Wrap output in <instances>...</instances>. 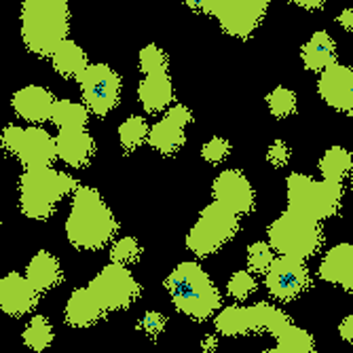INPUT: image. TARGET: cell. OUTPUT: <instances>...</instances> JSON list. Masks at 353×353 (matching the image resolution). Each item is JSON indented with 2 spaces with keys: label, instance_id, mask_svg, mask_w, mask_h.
Masks as SVG:
<instances>
[{
  "label": "cell",
  "instance_id": "15",
  "mask_svg": "<svg viewBox=\"0 0 353 353\" xmlns=\"http://www.w3.org/2000/svg\"><path fill=\"white\" fill-rule=\"evenodd\" d=\"M190 121H192V112L186 106H182V104L172 106L161 121L150 127L148 144L161 154H174L186 142L184 127Z\"/></svg>",
  "mask_w": 353,
  "mask_h": 353
},
{
  "label": "cell",
  "instance_id": "33",
  "mask_svg": "<svg viewBox=\"0 0 353 353\" xmlns=\"http://www.w3.org/2000/svg\"><path fill=\"white\" fill-rule=\"evenodd\" d=\"M275 263L273 256V248L265 241H254L248 248V267L252 273H265L271 269V265Z\"/></svg>",
  "mask_w": 353,
  "mask_h": 353
},
{
  "label": "cell",
  "instance_id": "14",
  "mask_svg": "<svg viewBox=\"0 0 353 353\" xmlns=\"http://www.w3.org/2000/svg\"><path fill=\"white\" fill-rule=\"evenodd\" d=\"M214 201L222 203L227 210H231L237 216H245L254 212L256 195L250 180L239 170H224L216 176L212 184Z\"/></svg>",
  "mask_w": 353,
  "mask_h": 353
},
{
  "label": "cell",
  "instance_id": "3",
  "mask_svg": "<svg viewBox=\"0 0 353 353\" xmlns=\"http://www.w3.org/2000/svg\"><path fill=\"white\" fill-rule=\"evenodd\" d=\"M165 290L176 309L197 322L212 317L220 305V292L199 263H180L165 279Z\"/></svg>",
  "mask_w": 353,
  "mask_h": 353
},
{
  "label": "cell",
  "instance_id": "27",
  "mask_svg": "<svg viewBox=\"0 0 353 353\" xmlns=\"http://www.w3.org/2000/svg\"><path fill=\"white\" fill-rule=\"evenodd\" d=\"M353 172V154L343 146H332L319 159V174L326 182L341 184L347 174Z\"/></svg>",
  "mask_w": 353,
  "mask_h": 353
},
{
  "label": "cell",
  "instance_id": "43",
  "mask_svg": "<svg viewBox=\"0 0 353 353\" xmlns=\"http://www.w3.org/2000/svg\"><path fill=\"white\" fill-rule=\"evenodd\" d=\"M263 353H277V351H275V349H265Z\"/></svg>",
  "mask_w": 353,
  "mask_h": 353
},
{
  "label": "cell",
  "instance_id": "41",
  "mask_svg": "<svg viewBox=\"0 0 353 353\" xmlns=\"http://www.w3.org/2000/svg\"><path fill=\"white\" fill-rule=\"evenodd\" d=\"M218 347V339L216 336H205L203 339V351L201 353H214Z\"/></svg>",
  "mask_w": 353,
  "mask_h": 353
},
{
  "label": "cell",
  "instance_id": "28",
  "mask_svg": "<svg viewBox=\"0 0 353 353\" xmlns=\"http://www.w3.org/2000/svg\"><path fill=\"white\" fill-rule=\"evenodd\" d=\"M275 351L277 353H315V339L307 330L290 324L277 336Z\"/></svg>",
  "mask_w": 353,
  "mask_h": 353
},
{
  "label": "cell",
  "instance_id": "22",
  "mask_svg": "<svg viewBox=\"0 0 353 353\" xmlns=\"http://www.w3.org/2000/svg\"><path fill=\"white\" fill-rule=\"evenodd\" d=\"M138 100L150 114L170 108L174 102V83L170 74L144 77V81L138 87Z\"/></svg>",
  "mask_w": 353,
  "mask_h": 353
},
{
  "label": "cell",
  "instance_id": "9",
  "mask_svg": "<svg viewBox=\"0 0 353 353\" xmlns=\"http://www.w3.org/2000/svg\"><path fill=\"white\" fill-rule=\"evenodd\" d=\"M218 19L220 28L229 37L248 41L269 11L267 0H192L186 3Z\"/></svg>",
  "mask_w": 353,
  "mask_h": 353
},
{
  "label": "cell",
  "instance_id": "17",
  "mask_svg": "<svg viewBox=\"0 0 353 353\" xmlns=\"http://www.w3.org/2000/svg\"><path fill=\"white\" fill-rule=\"evenodd\" d=\"M41 292L19 273H9L0 281V309L11 317H21L37 307Z\"/></svg>",
  "mask_w": 353,
  "mask_h": 353
},
{
  "label": "cell",
  "instance_id": "38",
  "mask_svg": "<svg viewBox=\"0 0 353 353\" xmlns=\"http://www.w3.org/2000/svg\"><path fill=\"white\" fill-rule=\"evenodd\" d=\"M267 161L273 165V168H283L288 165V161H290V148H288L285 142L281 140H275L267 152Z\"/></svg>",
  "mask_w": 353,
  "mask_h": 353
},
{
  "label": "cell",
  "instance_id": "2",
  "mask_svg": "<svg viewBox=\"0 0 353 353\" xmlns=\"http://www.w3.org/2000/svg\"><path fill=\"white\" fill-rule=\"evenodd\" d=\"M70 7L63 0H28L21 7V39L41 57H53L68 41Z\"/></svg>",
  "mask_w": 353,
  "mask_h": 353
},
{
  "label": "cell",
  "instance_id": "13",
  "mask_svg": "<svg viewBox=\"0 0 353 353\" xmlns=\"http://www.w3.org/2000/svg\"><path fill=\"white\" fill-rule=\"evenodd\" d=\"M267 290L281 303H290L299 299L307 288L311 285L309 269L305 261L290 259V256H279L271 269L267 271Z\"/></svg>",
  "mask_w": 353,
  "mask_h": 353
},
{
  "label": "cell",
  "instance_id": "10",
  "mask_svg": "<svg viewBox=\"0 0 353 353\" xmlns=\"http://www.w3.org/2000/svg\"><path fill=\"white\" fill-rule=\"evenodd\" d=\"M3 146L19 159L26 170L51 168L57 159V140L41 127H5Z\"/></svg>",
  "mask_w": 353,
  "mask_h": 353
},
{
  "label": "cell",
  "instance_id": "19",
  "mask_svg": "<svg viewBox=\"0 0 353 353\" xmlns=\"http://www.w3.org/2000/svg\"><path fill=\"white\" fill-rule=\"evenodd\" d=\"M319 277L343 285L353 296V243H339L330 248L319 265Z\"/></svg>",
  "mask_w": 353,
  "mask_h": 353
},
{
  "label": "cell",
  "instance_id": "5",
  "mask_svg": "<svg viewBox=\"0 0 353 353\" xmlns=\"http://www.w3.org/2000/svg\"><path fill=\"white\" fill-rule=\"evenodd\" d=\"M269 241L271 248L281 256L305 261L309 256L317 254V250L322 248L324 231L317 220L292 210H285L279 218L271 222Z\"/></svg>",
  "mask_w": 353,
  "mask_h": 353
},
{
  "label": "cell",
  "instance_id": "23",
  "mask_svg": "<svg viewBox=\"0 0 353 353\" xmlns=\"http://www.w3.org/2000/svg\"><path fill=\"white\" fill-rule=\"evenodd\" d=\"M26 277L39 292H47L61 281L63 275H61V265L55 256L47 250H41L39 254H34V259L28 263Z\"/></svg>",
  "mask_w": 353,
  "mask_h": 353
},
{
  "label": "cell",
  "instance_id": "44",
  "mask_svg": "<svg viewBox=\"0 0 353 353\" xmlns=\"http://www.w3.org/2000/svg\"><path fill=\"white\" fill-rule=\"evenodd\" d=\"M351 180H353V172H351Z\"/></svg>",
  "mask_w": 353,
  "mask_h": 353
},
{
  "label": "cell",
  "instance_id": "12",
  "mask_svg": "<svg viewBox=\"0 0 353 353\" xmlns=\"http://www.w3.org/2000/svg\"><path fill=\"white\" fill-rule=\"evenodd\" d=\"M85 106L98 117H106L119 106L121 79L106 63H91L79 79Z\"/></svg>",
  "mask_w": 353,
  "mask_h": 353
},
{
  "label": "cell",
  "instance_id": "30",
  "mask_svg": "<svg viewBox=\"0 0 353 353\" xmlns=\"http://www.w3.org/2000/svg\"><path fill=\"white\" fill-rule=\"evenodd\" d=\"M150 130L142 117H130L119 127V140L125 150H136L144 142H148Z\"/></svg>",
  "mask_w": 353,
  "mask_h": 353
},
{
  "label": "cell",
  "instance_id": "1",
  "mask_svg": "<svg viewBox=\"0 0 353 353\" xmlns=\"http://www.w3.org/2000/svg\"><path fill=\"white\" fill-rule=\"evenodd\" d=\"M119 231L112 210L104 203L98 188L79 186L72 197V210L66 220L68 241L79 250H100Z\"/></svg>",
  "mask_w": 353,
  "mask_h": 353
},
{
  "label": "cell",
  "instance_id": "34",
  "mask_svg": "<svg viewBox=\"0 0 353 353\" xmlns=\"http://www.w3.org/2000/svg\"><path fill=\"white\" fill-rule=\"evenodd\" d=\"M142 248L138 243L136 237H121L119 241H114L112 250H110V259L114 265H132L140 259Z\"/></svg>",
  "mask_w": 353,
  "mask_h": 353
},
{
  "label": "cell",
  "instance_id": "35",
  "mask_svg": "<svg viewBox=\"0 0 353 353\" xmlns=\"http://www.w3.org/2000/svg\"><path fill=\"white\" fill-rule=\"evenodd\" d=\"M254 290H256V279H254V275L250 271L233 273V277L229 279V285H227L229 296H233L237 301H243V299L252 296Z\"/></svg>",
  "mask_w": 353,
  "mask_h": 353
},
{
  "label": "cell",
  "instance_id": "11",
  "mask_svg": "<svg viewBox=\"0 0 353 353\" xmlns=\"http://www.w3.org/2000/svg\"><path fill=\"white\" fill-rule=\"evenodd\" d=\"M89 290L102 303L106 311H121L136 303L140 296V283L123 265H106L89 281Z\"/></svg>",
  "mask_w": 353,
  "mask_h": 353
},
{
  "label": "cell",
  "instance_id": "8",
  "mask_svg": "<svg viewBox=\"0 0 353 353\" xmlns=\"http://www.w3.org/2000/svg\"><path fill=\"white\" fill-rule=\"evenodd\" d=\"M239 231V216L227 210L222 203L212 201L208 208L201 210L197 222L186 235V248L205 259V256L216 254L227 245Z\"/></svg>",
  "mask_w": 353,
  "mask_h": 353
},
{
  "label": "cell",
  "instance_id": "42",
  "mask_svg": "<svg viewBox=\"0 0 353 353\" xmlns=\"http://www.w3.org/2000/svg\"><path fill=\"white\" fill-rule=\"evenodd\" d=\"M294 5H299V7H303V9H322V7H324L322 0H311V3H307V0H296Z\"/></svg>",
  "mask_w": 353,
  "mask_h": 353
},
{
  "label": "cell",
  "instance_id": "26",
  "mask_svg": "<svg viewBox=\"0 0 353 353\" xmlns=\"http://www.w3.org/2000/svg\"><path fill=\"white\" fill-rule=\"evenodd\" d=\"M89 121V108L72 100H57L53 108L51 123L59 132H85Z\"/></svg>",
  "mask_w": 353,
  "mask_h": 353
},
{
  "label": "cell",
  "instance_id": "40",
  "mask_svg": "<svg viewBox=\"0 0 353 353\" xmlns=\"http://www.w3.org/2000/svg\"><path fill=\"white\" fill-rule=\"evenodd\" d=\"M339 23L345 32H353V9H345L339 15Z\"/></svg>",
  "mask_w": 353,
  "mask_h": 353
},
{
  "label": "cell",
  "instance_id": "18",
  "mask_svg": "<svg viewBox=\"0 0 353 353\" xmlns=\"http://www.w3.org/2000/svg\"><path fill=\"white\" fill-rule=\"evenodd\" d=\"M55 98L49 89L39 85H28L13 95V110L19 119L28 123H45L51 121Z\"/></svg>",
  "mask_w": 353,
  "mask_h": 353
},
{
  "label": "cell",
  "instance_id": "24",
  "mask_svg": "<svg viewBox=\"0 0 353 353\" xmlns=\"http://www.w3.org/2000/svg\"><path fill=\"white\" fill-rule=\"evenodd\" d=\"M305 68L311 72H324L336 63V45L326 32H315L301 51Z\"/></svg>",
  "mask_w": 353,
  "mask_h": 353
},
{
  "label": "cell",
  "instance_id": "21",
  "mask_svg": "<svg viewBox=\"0 0 353 353\" xmlns=\"http://www.w3.org/2000/svg\"><path fill=\"white\" fill-rule=\"evenodd\" d=\"M57 140V159L70 168H85L95 154V142L87 132H59Z\"/></svg>",
  "mask_w": 353,
  "mask_h": 353
},
{
  "label": "cell",
  "instance_id": "6",
  "mask_svg": "<svg viewBox=\"0 0 353 353\" xmlns=\"http://www.w3.org/2000/svg\"><path fill=\"white\" fill-rule=\"evenodd\" d=\"M285 195L288 210L322 222L339 214L343 205V184L317 182L305 174H292L285 180Z\"/></svg>",
  "mask_w": 353,
  "mask_h": 353
},
{
  "label": "cell",
  "instance_id": "4",
  "mask_svg": "<svg viewBox=\"0 0 353 353\" xmlns=\"http://www.w3.org/2000/svg\"><path fill=\"white\" fill-rule=\"evenodd\" d=\"M79 190V182L53 168L26 170L19 178V208L32 220H47L57 203Z\"/></svg>",
  "mask_w": 353,
  "mask_h": 353
},
{
  "label": "cell",
  "instance_id": "16",
  "mask_svg": "<svg viewBox=\"0 0 353 353\" xmlns=\"http://www.w3.org/2000/svg\"><path fill=\"white\" fill-rule=\"evenodd\" d=\"M317 91L322 100L334 110L353 114V68L334 63L319 74Z\"/></svg>",
  "mask_w": 353,
  "mask_h": 353
},
{
  "label": "cell",
  "instance_id": "31",
  "mask_svg": "<svg viewBox=\"0 0 353 353\" xmlns=\"http://www.w3.org/2000/svg\"><path fill=\"white\" fill-rule=\"evenodd\" d=\"M140 70L144 77H157V74H168L170 61L163 49H159L157 45H146L140 51Z\"/></svg>",
  "mask_w": 353,
  "mask_h": 353
},
{
  "label": "cell",
  "instance_id": "32",
  "mask_svg": "<svg viewBox=\"0 0 353 353\" xmlns=\"http://www.w3.org/2000/svg\"><path fill=\"white\" fill-rule=\"evenodd\" d=\"M267 104H269V110L273 117L285 119L296 112V93L288 87H275L267 95Z\"/></svg>",
  "mask_w": 353,
  "mask_h": 353
},
{
  "label": "cell",
  "instance_id": "7",
  "mask_svg": "<svg viewBox=\"0 0 353 353\" xmlns=\"http://www.w3.org/2000/svg\"><path fill=\"white\" fill-rule=\"evenodd\" d=\"M292 324L281 309L271 303H259L252 307H224L216 319L214 326L224 336H245V334H273L275 339Z\"/></svg>",
  "mask_w": 353,
  "mask_h": 353
},
{
  "label": "cell",
  "instance_id": "37",
  "mask_svg": "<svg viewBox=\"0 0 353 353\" xmlns=\"http://www.w3.org/2000/svg\"><path fill=\"white\" fill-rule=\"evenodd\" d=\"M165 324H168V319H165L163 313H159V311H146V313L142 315V319L138 322V328H140L142 332L150 334V336H157V334H161V332H163Z\"/></svg>",
  "mask_w": 353,
  "mask_h": 353
},
{
  "label": "cell",
  "instance_id": "39",
  "mask_svg": "<svg viewBox=\"0 0 353 353\" xmlns=\"http://www.w3.org/2000/svg\"><path fill=\"white\" fill-rule=\"evenodd\" d=\"M339 334H341L347 343L353 345V315H347V317L343 319L341 326H339Z\"/></svg>",
  "mask_w": 353,
  "mask_h": 353
},
{
  "label": "cell",
  "instance_id": "20",
  "mask_svg": "<svg viewBox=\"0 0 353 353\" xmlns=\"http://www.w3.org/2000/svg\"><path fill=\"white\" fill-rule=\"evenodd\" d=\"M106 313L108 311L102 307V303L95 299V294L87 285L74 290L66 303V322L74 328H89L98 324Z\"/></svg>",
  "mask_w": 353,
  "mask_h": 353
},
{
  "label": "cell",
  "instance_id": "25",
  "mask_svg": "<svg viewBox=\"0 0 353 353\" xmlns=\"http://www.w3.org/2000/svg\"><path fill=\"white\" fill-rule=\"evenodd\" d=\"M51 61H53V68H55V72L59 77H63V79H77V81L91 66V63L87 61V53L74 41H70V39L66 43L59 45V49L53 53Z\"/></svg>",
  "mask_w": 353,
  "mask_h": 353
},
{
  "label": "cell",
  "instance_id": "29",
  "mask_svg": "<svg viewBox=\"0 0 353 353\" xmlns=\"http://www.w3.org/2000/svg\"><path fill=\"white\" fill-rule=\"evenodd\" d=\"M23 343L32 351L43 353L53 343V326L45 315H34L23 330Z\"/></svg>",
  "mask_w": 353,
  "mask_h": 353
},
{
  "label": "cell",
  "instance_id": "36",
  "mask_svg": "<svg viewBox=\"0 0 353 353\" xmlns=\"http://www.w3.org/2000/svg\"><path fill=\"white\" fill-rule=\"evenodd\" d=\"M229 152H231V144H229V140H224V138H220V136H216V138H212L203 148H201V157L205 159L208 163H222L224 159L229 157Z\"/></svg>",
  "mask_w": 353,
  "mask_h": 353
}]
</instances>
